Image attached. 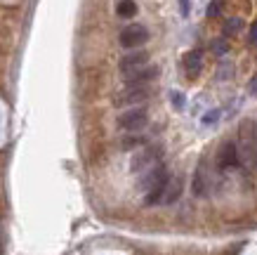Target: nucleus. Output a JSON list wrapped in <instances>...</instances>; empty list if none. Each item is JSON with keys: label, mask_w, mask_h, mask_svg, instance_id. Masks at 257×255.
Instances as JSON below:
<instances>
[{"label": "nucleus", "mask_w": 257, "mask_h": 255, "mask_svg": "<svg viewBox=\"0 0 257 255\" xmlns=\"http://www.w3.org/2000/svg\"><path fill=\"white\" fill-rule=\"evenodd\" d=\"M238 156H241V163L248 170L257 168V123L255 121H241L238 125Z\"/></svg>", "instance_id": "obj_1"}, {"label": "nucleus", "mask_w": 257, "mask_h": 255, "mask_svg": "<svg viewBox=\"0 0 257 255\" xmlns=\"http://www.w3.org/2000/svg\"><path fill=\"white\" fill-rule=\"evenodd\" d=\"M118 128L120 130H127V132H140L142 128H147L149 123V114L147 109H130V111H125V114H120L118 116Z\"/></svg>", "instance_id": "obj_2"}, {"label": "nucleus", "mask_w": 257, "mask_h": 255, "mask_svg": "<svg viewBox=\"0 0 257 255\" xmlns=\"http://www.w3.org/2000/svg\"><path fill=\"white\" fill-rule=\"evenodd\" d=\"M149 97H151V93H149L144 85H127L123 93H118L116 97H113V104L116 107H137V104H142V102H147Z\"/></svg>", "instance_id": "obj_3"}, {"label": "nucleus", "mask_w": 257, "mask_h": 255, "mask_svg": "<svg viewBox=\"0 0 257 255\" xmlns=\"http://www.w3.org/2000/svg\"><path fill=\"white\" fill-rule=\"evenodd\" d=\"M118 40H120V45L123 47L135 50V47L144 45V43L149 40V31H147V26H142V24H130V26H125L123 31H120Z\"/></svg>", "instance_id": "obj_4"}, {"label": "nucleus", "mask_w": 257, "mask_h": 255, "mask_svg": "<svg viewBox=\"0 0 257 255\" xmlns=\"http://www.w3.org/2000/svg\"><path fill=\"white\" fill-rule=\"evenodd\" d=\"M158 158H161V147H156V144H151V147H144L140 149L137 154L133 156V173H140V170L144 168H154L158 163Z\"/></svg>", "instance_id": "obj_5"}, {"label": "nucleus", "mask_w": 257, "mask_h": 255, "mask_svg": "<svg viewBox=\"0 0 257 255\" xmlns=\"http://www.w3.org/2000/svg\"><path fill=\"white\" fill-rule=\"evenodd\" d=\"M241 163V156H238V144L234 139H226L222 142V147L217 151V165L219 170H226V168H236Z\"/></svg>", "instance_id": "obj_6"}, {"label": "nucleus", "mask_w": 257, "mask_h": 255, "mask_svg": "<svg viewBox=\"0 0 257 255\" xmlns=\"http://www.w3.org/2000/svg\"><path fill=\"white\" fill-rule=\"evenodd\" d=\"M161 76V69L158 66H140V69H133V71H125L123 78H125V83L127 85H147L151 83V80H156V78Z\"/></svg>", "instance_id": "obj_7"}, {"label": "nucleus", "mask_w": 257, "mask_h": 255, "mask_svg": "<svg viewBox=\"0 0 257 255\" xmlns=\"http://www.w3.org/2000/svg\"><path fill=\"white\" fill-rule=\"evenodd\" d=\"M208 185H210V173H208V161L203 158L198 163V168L194 173V180H191V189H194L196 196H205L208 194Z\"/></svg>", "instance_id": "obj_8"}, {"label": "nucleus", "mask_w": 257, "mask_h": 255, "mask_svg": "<svg viewBox=\"0 0 257 255\" xmlns=\"http://www.w3.org/2000/svg\"><path fill=\"white\" fill-rule=\"evenodd\" d=\"M149 62V52H144V50H137V52H130L125 54L123 59H120V71H133V69H140V66H144V64Z\"/></svg>", "instance_id": "obj_9"}, {"label": "nucleus", "mask_w": 257, "mask_h": 255, "mask_svg": "<svg viewBox=\"0 0 257 255\" xmlns=\"http://www.w3.org/2000/svg\"><path fill=\"white\" fill-rule=\"evenodd\" d=\"M184 71H187V76L189 78H196L198 73H201L203 69V54L198 52V50H191V52L184 54Z\"/></svg>", "instance_id": "obj_10"}, {"label": "nucleus", "mask_w": 257, "mask_h": 255, "mask_svg": "<svg viewBox=\"0 0 257 255\" xmlns=\"http://www.w3.org/2000/svg\"><path fill=\"white\" fill-rule=\"evenodd\" d=\"M182 196V180L179 178H170V182H168V187H165V194H163V201L165 206H170V203H175Z\"/></svg>", "instance_id": "obj_11"}, {"label": "nucleus", "mask_w": 257, "mask_h": 255, "mask_svg": "<svg viewBox=\"0 0 257 255\" xmlns=\"http://www.w3.org/2000/svg\"><path fill=\"white\" fill-rule=\"evenodd\" d=\"M118 17H123V19H130V17L137 15V3L135 0H120L118 3V8H116Z\"/></svg>", "instance_id": "obj_12"}, {"label": "nucleus", "mask_w": 257, "mask_h": 255, "mask_svg": "<svg viewBox=\"0 0 257 255\" xmlns=\"http://www.w3.org/2000/svg\"><path fill=\"white\" fill-rule=\"evenodd\" d=\"M243 29V22L238 19V17H234V19H226L224 24V33H238Z\"/></svg>", "instance_id": "obj_13"}, {"label": "nucleus", "mask_w": 257, "mask_h": 255, "mask_svg": "<svg viewBox=\"0 0 257 255\" xmlns=\"http://www.w3.org/2000/svg\"><path fill=\"white\" fill-rule=\"evenodd\" d=\"M144 144V139L142 137H125V139H120V149H137V147H142Z\"/></svg>", "instance_id": "obj_14"}, {"label": "nucleus", "mask_w": 257, "mask_h": 255, "mask_svg": "<svg viewBox=\"0 0 257 255\" xmlns=\"http://www.w3.org/2000/svg\"><path fill=\"white\" fill-rule=\"evenodd\" d=\"M210 50L215 54H224L226 50H229V43H226L224 38H217V40H212V43H210Z\"/></svg>", "instance_id": "obj_15"}, {"label": "nucleus", "mask_w": 257, "mask_h": 255, "mask_svg": "<svg viewBox=\"0 0 257 255\" xmlns=\"http://www.w3.org/2000/svg\"><path fill=\"white\" fill-rule=\"evenodd\" d=\"M219 12H222V0H212L208 5V17H219Z\"/></svg>", "instance_id": "obj_16"}, {"label": "nucleus", "mask_w": 257, "mask_h": 255, "mask_svg": "<svg viewBox=\"0 0 257 255\" xmlns=\"http://www.w3.org/2000/svg\"><path fill=\"white\" fill-rule=\"evenodd\" d=\"M170 100H172V104H175V109H184V95L182 93H172Z\"/></svg>", "instance_id": "obj_17"}, {"label": "nucleus", "mask_w": 257, "mask_h": 255, "mask_svg": "<svg viewBox=\"0 0 257 255\" xmlns=\"http://www.w3.org/2000/svg\"><path fill=\"white\" fill-rule=\"evenodd\" d=\"M179 3V12H182V17H189V12H191V0H177Z\"/></svg>", "instance_id": "obj_18"}, {"label": "nucleus", "mask_w": 257, "mask_h": 255, "mask_svg": "<svg viewBox=\"0 0 257 255\" xmlns=\"http://www.w3.org/2000/svg\"><path fill=\"white\" fill-rule=\"evenodd\" d=\"M217 118H219V111H208V114L203 116V123H205V125H208V123H215Z\"/></svg>", "instance_id": "obj_19"}, {"label": "nucleus", "mask_w": 257, "mask_h": 255, "mask_svg": "<svg viewBox=\"0 0 257 255\" xmlns=\"http://www.w3.org/2000/svg\"><path fill=\"white\" fill-rule=\"evenodd\" d=\"M248 93L252 95V97H257V76H255V78H252V80H250V83H248Z\"/></svg>", "instance_id": "obj_20"}, {"label": "nucleus", "mask_w": 257, "mask_h": 255, "mask_svg": "<svg viewBox=\"0 0 257 255\" xmlns=\"http://www.w3.org/2000/svg\"><path fill=\"white\" fill-rule=\"evenodd\" d=\"M250 40H252V43H257V22L252 24V29H250Z\"/></svg>", "instance_id": "obj_21"}]
</instances>
